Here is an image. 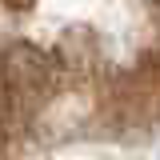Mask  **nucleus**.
<instances>
[{
  "label": "nucleus",
  "instance_id": "f257e3e1",
  "mask_svg": "<svg viewBox=\"0 0 160 160\" xmlns=\"http://www.w3.org/2000/svg\"><path fill=\"white\" fill-rule=\"evenodd\" d=\"M160 132V0H0V160Z\"/></svg>",
  "mask_w": 160,
  "mask_h": 160
}]
</instances>
